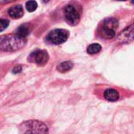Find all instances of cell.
Here are the masks:
<instances>
[{"mask_svg":"<svg viewBox=\"0 0 134 134\" xmlns=\"http://www.w3.org/2000/svg\"><path fill=\"white\" fill-rule=\"evenodd\" d=\"M26 44V38H21L16 34L0 36V50L13 52L16 51Z\"/></svg>","mask_w":134,"mask_h":134,"instance_id":"cell-1","label":"cell"},{"mask_svg":"<svg viewBox=\"0 0 134 134\" xmlns=\"http://www.w3.org/2000/svg\"><path fill=\"white\" fill-rule=\"evenodd\" d=\"M119 27V22L115 18H107L104 20L98 27L99 35L106 39L112 38L115 36L116 30Z\"/></svg>","mask_w":134,"mask_h":134,"instance_id":"cell-2","label":"cell"},{"mask_svg":"<svg viewBox=\"0 0 134 134\" xmlns=\"http://www.w3.org/2000/svg\"><path fill=\"white\" fill-rule=\"evenodd\" d=\"M20 132L23 133H46L48 127L46 124L37 120H30L20 125Z\"/></svg>","mask_w":134,"mask_h":134,"instance_id":"cell-3","label":"cell"},{"mask_svg":"<svg viewBox=\"0 0 134 134\" xmlns=\"http://www.w3.org/2000/svg\"><path fill=\"white\" fill-rule=\"evenodd\" d=\"M68 31L64 29H55L49 33L46 37V40L51 44L59 45L65 42L68 38Z\"/></svg>","mask_w":134,"mask_h":134,"instance_id":"cell-4","label":"cell"},{"mask_svg":"<svg viewBox=\"0 0 134 134\" xmlns=\"http://www.w3.org/2000/svg\"><path fill=\"white\" fill-rule=\"evenodd\" d=\"M64 18L67 23L69 24L70 25L75 26L79 22V20H80L79 13H78V11L73 5H67L64 8Z\"/></svg>","mask_w":134,"mask_h":134,"instance_id":"cell-5","label":"cell"},{"mask_svg":"<svg viewBox=\"0 0 134 134\" xmlns=\"http://www.w3.org/2000/svg\"><path fill=\"white\" fill-rule=\"evenodd\" d=\"M49 58V57L46 51L38 49V50H35L34 52H32L29 55L27 59L30 62H33L38 65L43 66L48 62Z\"/></svg>","mask_w":134,"mask_h":134,"instance_id":"cell-6","label":"cell"},{"mask_svg":"<svg viewBox=\"0 0 134 134\" xmlns=\"http://www.w3.org/2000/svg\"><path fill=\"white\" fill-rule=\"evenodd\" d=\"M118 40L122 43H129L133 40V25L126 27L118 37Z\"/></svg>","mask_w":134,"mask_h":134,"instance_id":"cell-7","label":"cell"},{"mask_svg":"<svg viewBox=\"0 0 134 134\" xmlns=\"http://www.w3.org/2000/svg\"><path fill=\"white\" fill-rule=\"evenodd\" d=\"M9 15L13 18V19H18L23 16L24 15V9L22 8V6L20 5H16L14 6H12L11 8H9Z\"/></svg>","mask_w":134,"mask_h":134,"instance_id":"cell-8","label":"cell"},{"mask_svg":"<svg viewBox=\"0 0 134 134\" xmlns=\"http://www.w3.org/2000/svg\"><path fill=\"white\" fill-rule=\"evenodd\" d=\"M31 31V26L30 24H24L20 25L16 30V35L21 38H26Z\"/></svg>","mask_w":134,"mask_h":134,"instance_id":"cell-9","label":"cell"},{"mask_svg":"<svg viewBox=\"0 0 134 134\" xmlns=\"http://www.w3.org/2000/svg\"><path fill=\"white\" fill-rule=\"evenodd\" d=\"M104 97L107 100L113 102V101H116L119 98V93L117 90L114 89H108L105 90L104 93Z\"/></svg>","mask_w":134,"mask_h":134,"instance_id":"cell-10","label":"cell"},{"mask_svg":"<svg viewBox=\"0 0 134 134\" xmlns=\"http://www.w3.org/2000/svg\"><path fill=\"white\" fill-rule=\"evenodd\" d=\"M72 68H73V63L71 61H64V62L60 63L57 66V69L60 72H66V71H70Z\"/></svg>","mask_w":134,"mask_h":134,"instance_id":"cell-11","label":"cell"},{"mask_svg":"<svg viewBox=\"0 0 134 134\" xmlns=\"http://www.w3.org/2000/svg\"><path fill=\"white\" fill-rule=\"evenodd\" d=\"M101 50V46L98 43H93L88 46L87 53L90 54H95L99 53Z\"/></svg>","mask_w":134,"mask_h":134,"instance_id":"cell-12","label":"cell"},{"mask_svg":"<svg viewBox=\"0 0 134 134\" xmlns=\"http://www.w3.org/2000/svg\"><path fill=\"white\" fill-rule=\"evenodd\" d=\"M38 7V4L34 0H29L26 3V9L28 12H34Z\"/></svg>","mask_w":134,"mask_h":134,"instance_id":"cell-13","label":"cell"},{"mask_svg":"<svg viewBox=\"0 0 134 134\" xmlns=\"http://www.w3.org/2000/svg\"><path fill=\"white\" fill-rule=\"evenodd\" d=\"M9 20L5 19H0V32L4 31L8 26H9Z\"/></svg>","mask_w":134,"mask_h":134,"instance_id":"cell-14","label":"cell"},{"mask_svg":"<svg viewBox=\"0 0 134 134\" xmlns=\"http://www.w3.org/2000/svg\"><path fill=\"white\" fill-rule=\"evenodd\" d=\"M21 71H22V67H21L20 65H16V66L13 69V73L17 74V73H20Z\"/></svg>","mask_w":134,"mask_h":134,"instance_id":"cell-15","label":"cell"},{"mask_svg":"<svg viewBox=\"0 0 134 134\" xmlns=\"http://www.w3.org/2000/svg\"><path fill=\"white\" fill-rule=\"evenodd\" d=\"M16 0H2L1 1V3L2 4H5V3H9V2H13Z\"/></svg>","mask_w":134,"mask_h":134,"instance_id":"cell-16","label":"cell"},{"mask_svg":"<svg viewBox=\"0 0 134 134\" xmlns=\"http://www.w3.org/2000/svg\"><path fill=\"white\" fill-rule=\"evenodd\" d=\"M49 1V0H43V2H48Z\"/></svg>","mask_w":134,"mask_h":134,"instance_id":"cell-17","label":"cell"},{"mask_svg":"<svg viewBox=\"0 0 134 134\" xmlns=\"http://www.w3.org/2000/svg\"><path fill=\"white\" fill-rule=\"evenodd\" d=\"M118 1H126V0H118Z\"/></svg>","mask_w":134,"mask_h":134,"instance_id":"cell-18","label":"cell"}]
</instances>
